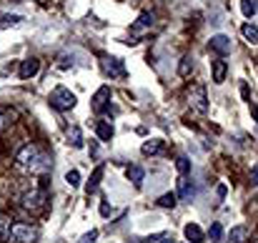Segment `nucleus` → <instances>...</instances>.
I'll return each mask as SVG.
<instances>
[{"label":"nucleus","mask_w":258,"mask_h":243,"mask_svg":"<svg viewBox=\"0 0 258 243\" xmlns=\"http://www.w3.org/2000/svg\"><path fill=\"white\" fill-rule=\"evenodd\" d=\"M256 133H258V130H256Z\"/></svg>","instance_id":"nucleus-36"},{"label":"nucleus","mask_w":258,"mask_h":243,"mask_svg":"<svg viewBox=\"0 0 258 243\" xmlns=\"http://www.w3.org/2000/svg\"><path fill=\"white\" fill-rule=\"evenodd\" d=\"M125 175H128V181H131L136 188H141V186H143L145 173H143V168H141V166H128V168H125Z\"/></svg>","instance_id":"nucleus-15"},{"label":"nucleus","mask_w":258,"mask_h":243,"mask_svg":"<svg viewBox=\"0 0 258 243\" xmlns=\"http://www.w3.org/2000/svg\"><path fill=\"white\" fill-rule=\"evenodd\" d=\"M251 181H253V183L258 186V163H256V166L251 168Z\"/></svg>","instance_id":"nucleus-31"},{"label":"nucleus","mask_w":258,"mask_h":243,"mask_svg":"<svg viewBox=\"0 0 258 243\" xmlns=\"http://www.w3.org/2000/svg\"><path fill=\"white\" fill-rule=\"evenodd\" d=\"M13 216L0 213V243H10V233H13Z\"/></svg>","instance_id":"nucleus-10"},{"label":"nucleus","mask_w":258,"mask_h":243,"mask_svg":"<svg viewBox=\"0 0 258 243\" xmlns=\"http://www.w3.org/2000/svg\"><path fill=\"white\" fill-rule=\"evenodd\" d=\"M20 15H0V28H8V25H18L20 23Z\"/></svg>","instance_id":"nucleus-27"},{"label":"nucleus","mask_w":258,"mask_h":243,"mask_svg":"<svg viewBox=\"0 0 258 243\" xmlns=\"http://www.w3.org/2000/svg\"><path fill=\"white\" fill-rule=\"evenodd\" d=\"M108 213H111V203L108 201H100V216L108 218Z\"/></svg>","instance_id":"nucleus-30"},{"label":"nucleus","mask_w":258,"mask_h":243,"mask_svg":"<svg viewBox=\"0 0 258 243\" xmlns=\"http://www.w3.org/2000/svg\"><path fill=\"white\" fill-rule=\"evenodd\" d=\"M188 105L196 110V113H206L208 110V96H206V85H201V83H196L188 91Z\"/></svg>","instance_id":"nucleus-5"},{"label":"nucleus","mask_w":258,"mask_h":243,"mask_svg":"<svg viewBox=\"0 0 258 243\" xmlns=\"http://www.w3.org/2000/svg\"><path fill=\"white\" fill-rule=\"evenodd\" d=\"M193 71V58L190 55H183L181 58V65H178V75H188Z\"/></svg>","instance_id":"nucleus-24"},{"label":"nucleus","mask_w":258,"mask_h":243,"mask_svg":"<svg viewBox=\"0 0 258 243\" xmlns=\"http://www.w3.org/2000/svg\"><path fill=\"white\" fill-rule=\"evenodd\" d=\"M153 25V13H141L138 15V20H136V25L131 28L133 33H138V30H143V28H150Z\"/></svg>","instance_id":"nucleus-17"},{"label":"nucleus","mask_w":258,"mask_h":243,"mask_svg":"<svg viewBox=\"0 0 258 243\" xmlns=\"http://www.w3.org/2000/svg\"><path fill=\"white\" fill-rule=\"evenodd\" d=\"M246 236H248V228L246 226H235V228H231V243H243L246 241Z\"/></svg>","instance_id":"nucleus-19"},{"label":"nucleus","mask_w":258,"mask_h":243,"mask_svg":"<svg viewBox=\"0 0 258 243\" xmlns=\"http://www.w3.org/2000/svg\"><path fill=\"white\" fill-rule=\"evenodd\" d=\"M68 141L73 148H83V136H80V128H68Z\"/></svg>","instance_id":"nucleus-22"},{"label":"nucleus","mask_w":258,"mask_h":243,"mask_svg":"<svg viewBox=\"0 0 258 243\" xmlns=\"http://www.w3.org/2000/svg\"><path fill=\"white\" fill-rule=\"evenodd\" d=\"M66 181H68L70 188H78V186H80V173H78V170H68V173H66Z\"/></svg>","instance_id":"nucleus-28"},{"label":"nucleus","mask_w":258,"mask_h":243,"mask_svg":"<svg viewBox=\"0 0 258 243\" xmlns=\"http://www.w3.org/2000/svg\"><path fill=\"white\" fill-rule=\"evenodd\" d=\"M208 48L213 53H218V55H228L231 53V38L228 35H213L211 43H208Z\"/></svg>","instance_id":"nucleus-8"},{"label":"nucleus","mask_w":258,"mask_h":243,"mask_svg":"<svg viewBox=\"0 0 258 243\" xmlns=\"http://www.w3.org/2000/svg\"><path fill=\"white\" fill-rule=\"evenodd\" d=\"M5 125H8V118H5V116H3V113H0V130H3V128H5Z\"/></svg>","instance_id":"nucleus-33"},{"label":"nucleus","mask_w":258,"mask_h":243,"mask_svg":"<svg viewBox=\"0 0 258 243\" xmlns=\"http://www.w3.org/2000/svg\"><path fill=\"white\" fill-rule=\"evenodd\" d=\"M241 33H243V38L251 43V46H256V43H258V28H256V25L246 23V25L241 28Z\"/></svg>","instance_id":"nucleus-20"},{"label":"nucleus","mask_w":258,"mask_h":243,"mask_svg":"<svg viewBox=\"0 0 258 243\" xmlns=\"http://www.w3.org/2000/svg\"><path fill=\"white\" fill-rule=\"evenodd\" d=\"M103 173H105V166H103V163H98V166H95V170L91 173L88 186H85V193H88V195L98 191V186H100V181H103Z\"/></svg>","instance_id":"nucleus-11"},{"label":"nucleus","mask_w":258,"mask_h":243,"mask_svg":"<svg viewBox=\"0 0 258 243\" xmlns=\"http://www.w3.org/2000/svg\"><path fill=\"white\" fill-rule=\"evenodd\" d=\"M100 63H103V71L108 73L111 78H125V65H123V60H118V58H103Z\"/></svg>","instance_id":"nucleus-7"},{"label":"nucleus","mask_w":258,"mask_h":243,"mask_svg":"<svg viewBox=\"0 0 258 243\" xmlns=\"http://www.w3.org/2000/svg\"><path fill=\"white\" fill-rule=\"evenodd\" d=\"M251 116L258 121V105H251Z\"/></svg>","instance_id":"nucleus-34"},{"label":"nucleus","mask_w":258,"mask_h":243,"mask_svg":"<svg viewBox=\"0 0 258 243\" xmlns=\"http://www.w3.org/2000/svg\"><path fill=\"white\" fill-rule=\"evenodd\" d=\"M15 163H18L20 168L30 170V173H40V170H46V168H48V158L43 156L40 148L33 146V143L23 146V148L15 153Z\"/></svg>","instance_id":"nucleus-1"},{"label":"nucleus","mask_w":258,"mask_h":243,"mask_svg":"<svg viewBox=\"0 0 258 243\" xmlns=\"http://www.w3.org/2000/svg\"><path fill=\"white\" fill-rule=\"evenodd\" d=\"M38 238H40V228L35 223H23V220L13 223V233H10L13 243H38Z\"/></svg>","instance_id":"nucleus-2"},{"label":"nucleus","mask_w":258,"mask_h":243,"mask_svg":"<svg viewBox=\"0 0 258 243\" xmlns=\"http://www.w3.org/2000/svg\"><path fill=\"white\" fill-rule=\"evenodd\" d=\"M165 148V143L161 141V138H148L143 146H141V153L143 156H156V153H161Z\"/></svg>","instance_id":"nucleus-14"},{"label":"nucleus","mask_w":258,"mask_h":243,"mask_svg":"<svg viewBox=\"0 0 258 243\" xmlns=\"http://www.w3.org/2000/svg\"><path fill=\"white\" fill-rule=\"evenodd\" d=\"M75 103H78L75 93H70L66 85H58L55 91L50 93V105H53V108H58V110H73V108H75Z\"/></svg>","instance_id":"nucleus-4"},{"label":"nucleus","mask_w":258,"mask_h":243,"mask_svg":"<svg viewBox=\"0 0 258 243\" xmlns=\"http://www.w3.org/2000/svg\"><path fill=\"white\" fill-rule=\"evenodd\" d=\"M226 191H228V188H226V186L221 183V186L216 188V193H218V198H226Z\"/></svg>","instance_id":"nucleus-32"},{"label":"nucleus","mask_w":258,"mask_h":243,"mask_svg":"<svg viewBox=\"0 0 258 243\" xmlns=\"http://www.w3.org/2000/svg\"><path fill=\"white\" fill-rule=\"evenodd\" d=\"M40 71V60L38 58H25L23 63H20V78H23V80H28V78H33L35 73Z\"/></svg>","instance_id":"nucleus-9"},{"label":"nucleus","mask_w":258,"mask_h":243,"mask_svg":"<svg viewBox=\"0 0 258 243\" xmlns=\"http://www.w3.org/2000/svg\"><path fill=\"white\" fill-rule=\"evenodd\" d=\"M183 233H186L188 243H203V241H206V233L201 231L198 223H188V226L183 228Z\"/></svg>","instance_id":"nucleus-13"},{"label":"nucleus","mask_w":258,"mask_h":243,"mask_svg":"<svg viewBox=\"0 0 258 243\" xmlns=\"http://www.w3.org/2000/svg\"><path fill=\"white\" fill-rule=\"evenodd\" d=\"M176 170H178L181 175H188V173H190V161H188L186 156H178V158H176Z\"/></svg>","instance_id":"nucleus-25"},{"label":"nucleus","mask_w":258,"mask_h":243,"mask_svg":"<svg viewBox=\"0 0 258 243\" xmlns=\"http://www.w3.org/2000/svg\"><path fill=\"white\" fill-rule=\"evenodd\" d=\"M241 13H243L246 18H253V13H256V0H241Z\"/></svg>","instance_id":"nucleus-26"},{"label":"nucleus","mask_w":258,"mask_h":243,"mask_svg":"<svg viewBox=\"0 0 258 243\" xmlns=\"http://www.w3.org/2000/svg\"><path fill=\"white\" fill-rule=\"evenodd\" d=\"M208 236H211V243H223V226L221 223H213L211 231H208Z\"/></svg>","instance_id":"nucleus-23"},{"label":"nucleus","mask_w":258,"mask_h":243,"mask_svg":"<svg viewBox=\"0 0 258 243\" xmlns=\"http://www.w3.org/2000/svg\"><path fill=\"white\" fill-rule=\"evenodd\" d=\"M190 183H188V178H186V175H181V178H178V198H181V201H188V198H190Z\"/></svg>","instance_id":"nucleus-18"},{"label":"nucleus","mask_w":258,"mask_h":243,"mask_svg":"<svg viewBox=\"0 0 258 243\" xmlns=\"http://www.w3.org/2000/svg\"><path fill=\"white\" fill-rule=\"evenodd\" d=\"M95 133H98V138H100V141H111V138H113V125H111L108 121H98Z\"/></svg>","instance_id":"nucleus-16"},{"label":"nucleus","mask_w":258,"mask_h":243,"mask_svg":"<svg viewBox=\"0 0 258 243\" xmlns=\"http://www.w3.org/2000/svg\"><path fill=\"white\" fill-rule=\"evenodd\" d=\"M95 238H98V231H95V228H93V231H91V233H85V236H83V238H80V243H95Z\"/></svg>","instance_id":"nucleus-29"},{"label":"nucleus","mask_w":258,"mask_h":243,"mask_svg":"<svg viewBox=\"0 0 258 243\" xmlns=\"http://www.w3.org/2000/svg\"><path fill=\"white\" fill-rule=\"evenodd\" d=\"M176 203H178V195L176 193H163L158 198V206L161 208H176Z\"/></svg>","instance_id":"nucleus-21"},{"label":"nucleus","mask_w":258,"mask_h":243,"mask_svg":"<svg viewBox=\"0 0 258 243\" xmlns=\"http://www.w3.org/2000/svg\"><path fill=\"white\" fill-rule=\"evenodd\" d=\"M161 243H173V238H161Z\"/></svg>","instance_id":"nucleus-35"},{"label":"nucleus","mask_w":258,"mask_h":243,"mask_svg":"<svg viewBox=\"0 0 258 243\" xmlns=\"http://www.w3.org/2000/svg\"><path fill=\"white\" fill-rule=\"evenodd\" d=\"M20 208L28 211V213H40L43 208H46V191L40 188H33L28 193H23V198H20Z\"/></svg>","instance_id":"nucleus-3"},{"label":"nucleus","mask_w":258,"mask_h":243,"mask_svg":"<svg viewBox=\"0 0 258 243\" xmlns=\"http://www.w3.org/2000/svg\"><path fill=\"white\" fill-rule=\"evenodd\" d=\"M108 100H111V88L108 85H100L98 91H95V96L91 98V108L95 110V113H103L105 105H108Z\"/></svg>","instance_id":"nucleus-6"},{"label":"nucleus","mask_w":258,"mask_h":243,"mask_svg":"<svg viewBox=\"0 0 258 243\" xmlns=\"http://www.w3.org/2000/svg\"><path fill=\"white\" fill-rule=\"evenodd\" d=\"M211 71H213V83H216V85H221V83L226 80V73H228V63L218 58V60H213Z\"/></svg>","instance_id":"nucleus-12"}]
</instances>
